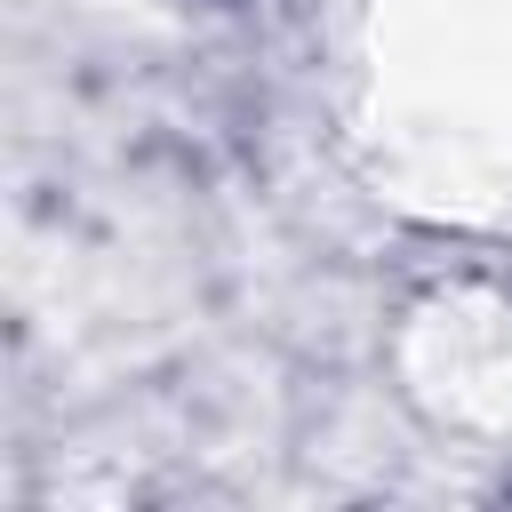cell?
I'll use <instances>...</instances> for the list:
<instances>
[{
  "mask_svg": "<svg viewBox=\"0 0 512 512\" xmlns=\"http://www.w3.org/2000/svg\"><path fill=\"white\" fill-rule=\"evenodd\" d=\"M352 120L432 216H512V0H360Z\"/></svg>",
  "mask_w": 512,
  "mask_h": 512,
  "instance_id": "1",
  "label": "cell"
}]
</instances>
